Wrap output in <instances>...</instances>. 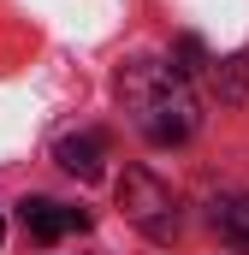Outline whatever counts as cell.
Masks as SVG:
<instances>
[{
  "label": "cell",
  "instance_id": "7a4b0ae2",
  "mask_svg": "<svg viewBox=\"0 0 249 255\" xmlns=\"http://www.w3.org/2000/svg\"><path fill=\"white\" fill-rule=\"evenodd\" d=\"M119 208L124 220L142 232V238H154V244H172L178 238V196H172V184L160 178V172H148V166H124L119 178Z\"/></svg>",
  "mask_w": 249,
  "mask_h": 255
},
{
  "label": "cell",
  "instance_id": "6da1fadb",
  "mask_svg": "<svg viewBox=\"0 0 249 255\" xmlns=\"http://www.w3.org/2000/svg\"><path fill=\"white\" fill-rule=\"evenodd\" d=\"M119 101L154 148H178L202 125V101L190 95V77H178L166 60H130L119 71Z\"/></svg>",
  "mask_w": 249,
  "mask_h": 255
},
{
  "label": "cell",
  "instance_id": "277c9868",
  "mask_svg": "<svg viewBox=\"0 0 249 255\" xmlns=\"http://www.w3.org/2000/svg\"><path fill=\"white\" fill-rule=\"evenodd\" d=\"M18 214H24V232H30L36 244H60V238H65V208H60V202H48V196H24Z\"/></svg>",
  "mask_w": 249,
  "mask_h": 255
},
{
  "label": "cell",
  "instance_id": "8992f818",
  "mask_svg": "<svg viewBox=\"0 0 249 255\" xmlns=\"http://www.w3.org/2000/svg\"><path fill=\"white\" fill-rule=\"evenodd\" d=\"M214 89H220L226 107H249V54L214 60Z\"/></svg>",
  "mask_w": 249,
  "mask_h": 255
},
{
  "label": "cell",
  "instance_id": "5b68a950",
  "mask_svg": "<svg viewBox=\"0 0 249 255\" xmlns=\"http://www.w3.org/2000/svg\"><path fill=\"white\" fill-rule=\"evenodd\" d=\"M208 220H214V232H220L232 250H244V255H249V196H220Z\"/></svg>",
  "mask_w": 249,
  "mask_h": 255
},
{
  "label": "cell",
  "instance_id": "3957f363",
  "mask_svg": "<svg viewBox=\"0 0 249 255\" xmlns=\"http://www.w3.org/2000/svg\"><path fill=\"white\" fill-rule=\"evenodd\" d=\"M54 160H60L71 178H101V160H107V142L95 136V130H77V136H60V148H54Z\"/></svg>",
  "mask_w": 249,
  "mask_h": 255
},
{
  "label": "cell",
  "instance_id": "52a82bcc",
  "mask_svg": "<svg viewBox=\"0 0 249 255\" xmlns=\"http://www.w3.org/2000/svg\"><path fill=\"white\" fill-rule=\"evenodd\" d=\"M0 238H6V220H0Z\"/></svg>",
  "mask_w": 249,
  "mask_h": 255
}]
</instances>
